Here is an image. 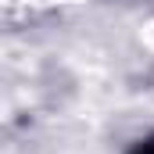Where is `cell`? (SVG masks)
Instances as JSON below:
<instances>
[{
  "label": "cell",
  "mask_w": 154,
  "mask_h": 154,
  "mask_svg": "<svg viewBox=\"0 0 154 154\" xmlns=\"http://www.w3.org/2000/svg\"><path fill=\"white\" fill-rule=\"evenodd\" d=\"M136 154H154V143H143V147H136Z\"/></svg>",
  "instance_id": "obj_1"
}]
</instances>
